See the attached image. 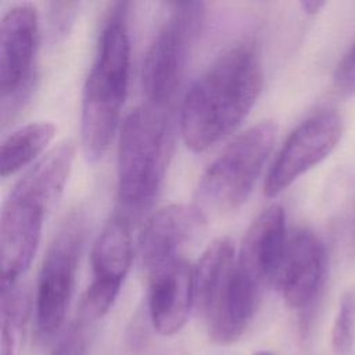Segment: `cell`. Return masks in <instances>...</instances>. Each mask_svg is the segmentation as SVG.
I'll list each match as a JSON object with an SVG mask.
<instances>
[{"mask_svg":"<svg viewBox=\"0 0 355 355\" xmlns=\"http://www.w3.org/2000/svg\"><path fill=\"white\" fill-rule=\"evenodd\" d=\"M277 125L261 121L236 136L208 165L196 189L204 212H229L245 202L273 148Z\"/></svg>","mask_w":355,"mask_h":355,"instance_id":"6","label":"cell"},{"mask_svg":"<svg viewBox=\"0 0 355 355\" xmlns=\"http://www.w3.org/2000/svg\"><path fill=\"white\" fill-rule=\"evenodd\" d=\"M326 273L323 243L309 229L300 227L288 236L276 287L286 304L294 309H308L318 298Z\"/></svg>","mask_w":355,"mask_h":355,"instance_id":"13","label":"cell"},{"mask_svg":"<svg viewBox=\"0 0 355 355\" xmlns=\"http://www.w3.org/2000/svg\"><path fill=\"white\" fill-rule=\"evenodd\" d=\"M254 355H275V354H272V352H269V351H258V352L254 354Z\"/></svg>","mask_w":355,"mask_h":355,"instance_id":"22","label":"cell"},{"mask_svg":"<svg viewBox=\"0 0 355 355\" xmlns=\"http://www.w3.org/2000/svg\"><path fill=\"white\" fill-rule=\"evenodd\" d=\"M130 222L115 214L97 236L92 251L93 279L79 308V318L94 323L114 305L132 262Z\"/></svg>","mask_w":355,"mask_h":355,"instance_id":"11","label":"cell"},{"mask_svg":"<svg viewBox=\"0 0 355 355\" xmlns=\"http://www.w3.org/2000/svg\"><path fill=\"white\" fill-rule=\"evenodd\" d=\"M169 107L146 103L128 114L118 141L119 215L130 223L153 207L172 147Z\"/></svg>","mask_w":355,"mask_h":355,"instance_id":"5","label":"cell"},{"mask_svg":"<svg viewBox=\"0 0 355 355\" xmlns=\"http://www.w3.org/2000/svg\"><path fill=\"white\" fill-rule=\"evenodd\" d=\"M0 355H21L28 298L18 284L1 288Z\"/></svg>","mask_w":355,"mask_h":355,"instance_id":"17","label":"cell"},{"mask_svg":"<svg viewBox=\"0 0 355 355\" xmlns=\"http://www.w3.org/2000/svg\"><path fill=\"white\" fill-rule=\"evenodd\" d=\"M90 324L92 323L78 318L62 331L50 355H87L90 344Z\"/></svg>","mask_w":355,"mask_h":355,"instance_id":"19","label":"cell"},{"mask_svg":"<svg viewBox=\"0 0 355 355\" xmlns=\"http://www.w3.org/2000/svg\"><path fill=\"white\" fill-rule=\"evenodd\" d=\"M37 44V12L33 4L8 8L0 22V100L1 121L21 107L29 96Z\"/></svg>","mask_w":355,"mask_h":355,"instance_id":"9","label":"cell"},{"mask_svg":"<svg viewBox=\"0 0 355 355\" xmlns=\"http://www.w3.org/2000/svg\"><path fill=\"white\" fill-rule=\"evenodd\" d=\"M302 10L306 12V14H316L319 12L324 6H326V1L323 0H304L300 3Z\"/></svg>","mask_w":355,"mask_h":355,"instance_id":"21","label":"cell"},{"mask_svg":"<svg viewBox=\"0 0 355 355\" xmlns=\"http://www.w3.org/2000/svg\"><path fill=\"white\" fill-rule=\"evenodd\" d=\"M129 3H115L100 33L97 51L83 87L80 114L82 150L87 161H98L118 128L130 69L126 25Z\"/></svg>","mask_w":355,"mask_h":355,"instance_id":"3","label":"cell"},{"mask_svg":"<svg viewBox=\"0 0 355 355\" xmlns=\"http://www.w3.org/2000/svg\"><path fill=\"white\" fill-rule=\"evenodd\" d=\"M147 311L154 330L161 336L176 334L187 322L194 304L193 268L186 258L147 273Z\"/></svg>","mask_w":355,"mask_h":355,"instance_id":"14","label":"cell"},{"mask_svg":"<svg viewBox=\"0 0 355 355\" xmlns=\"http://www.w3.org/2000/svg\"><path fill=\"white\" fill-rule=\"evenodd\" d=\"M85 232L83 215L72 212L64 219L46 251L37 277L35 302L36 327L42 337L54 336L65 320Z\"/></svg>","mask_w":355,"mask_h":355,"instance_id":"8","label":"cell"},{"mask_svg":"<svg viewBox=\"0 0 355 355\" xmlns=\"http://www.w3.org/2000/svg\"><path fill=\"white\" fill-rule=\"evenodd\" d=\"M344 122L336 110H322L302 121L286 139L265 179L263 191L275 197L337 147Z\"/></svg>","mask_w":355,"mask_h":355,"instance_id":"10","label":"cell"},{"mask_svg":"<svg viewBox=\"0 0 355 355\" xmlns=\"http://www.w3.org/2000/svg\"><path fill=\"white\" fill-rule=\"evenodd\" d=\"M55 125L51 122H32L15 129L0 148V173L3 178L14 175L31 164L53 140Z\"/></svg>","mask_w":355,"mask_h":355,"instance_id":"16","label":"cell"},{"mask_svg":"<svg viewBox=\"0 0 355 355\" xmlns=\"http://www.w3.org/2000/svg\"><path fill=\"white\" fill-rule=\"evenodd\" d=\"M194 302L208 337L218 345L236 343L252 322L263 283L236 257L229 237L214 240L193 266Z\"/></svg>","mask_w":355,"mask_h":355,"instance_id":"4","label":"cell"},{"mask_svg":"<svg viewBox=\"0 0 355 355\" xmlns=\"http://www.w3.org/2000/svg\"><path fill=\"white\" fill-rule=\"evenodd\" d=\"M207 226V214L196 204H171L154 212L139 237V252L146 273L184 258Z\"/></svg>","mask_w":355,"mask_h":355,"instance_id":"12","label":"cell"},{"mask_svg":"<svg viewBox=\"0 0 355 355\" xmlns=\"http://www.w3.org/2000/svg\"><path fill=\"white\" fill-rule=\"evenodd\" d=\"M262 83V62L252 42L225 50L183 98L180 132L186 146L201 153L230 135L254 107Z\"/></svg>","mask_w":355,"mask_h":355,"instance_id":"1","label":"cell"},{"mask_svg":"<svg viewBox=\"0 0 355 355\" xmlns=\"http://www.w3.org/2000/svg\"><path fill=\"white\" fill-rule=\"evenodd\" d=\"M75 157L72 141L43 155L17 182L1 208V288L18 284L39 245L43 219L60 198Z\"/></svg>","mask_w":355,"mask_h":355,"instance_id":"2","label":"cell"},{"mask_svg":"<svg viewBox=\"0 0 355 355\" xmlns=\"http://www.w3.org/2000/svg\"><path fill=\"white\" fill-rule=\"evenodd\" d=\"M168 7V15L146 51L141 69L147 103L158 107L172 103L205 15L201 1H175Z\"/></svg>","mask_w":355,"mask_h":355,"instance_id":"7","label":"cell"},{"mask_svg":"<svg viewBox=\"0 0 355 355\" xmlns=\"http://www.w3.org/2000/svg\"><path fill=\"white\" fill-rule=\"evenodd\" d=\"M355 341V288L343 293L331 329V345L338 355H347Z\"/></svg>","mask_w":355,"mask_h":355,"instance_id":"18","label":"cell"},{"mask_svg":"<svg viewBox=\"0 0 355 355\" xmlns=\"http://www.w3.org/2000/svg\"><path fill=\"white\" fill-rule=\"evenodd\" d=\"M288 234L284 208L273 204L263 209L248 227L239 261L263 284H276L286 255Z\"/></svg>","mask_w":355,"mask_h":355,"instance_id":"15","label":"cell"},{"mask_svg":"<svg viewBox=\"0 0 355 355\" xmlns=\"http://www.w3.org/2000/svg\"><path fill=\"white\" fill-rule=\"evenodd\" d=\"M334 86L343 94L355 93V43L338 61L334 71Z\"/></svg>","mask_w":355,"mask_h":355,"instance_id":"20","label":"cell"}]
</instances>
